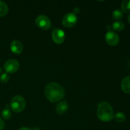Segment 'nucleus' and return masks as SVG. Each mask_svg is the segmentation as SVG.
<instances>
[{
  "label": "nucleus",
  "mask_w": 130,
  "mask_h": 130,
  "mask_svg": "<svg viewBox=\"0 0 130 130\" xmlns=\"http://www.w3.org/2000/svg\"><path fill=\"white\" fill-rule=\"evenodd\" d=\"M44 95L49 101L55 103L64 97L65 90L59 84L52 82L48 83L45 87Z\"/></svg>",
  "instance_id": "obj_1"
},
{
  "label": "nucleus",
  "mask_w": 130,
  "mask_h": 130,
  "mask_svg": "<svg viewBox=\"0 0 130 130\" xmlns=\"http://www.w3.org/2000/svg\"><path fill=\"white\" fill-rule=\"evenodd\" d=\"M1 116H2L3 118L5 119H9L11 118V110H10V108L8 107V105H6V106L5 107V109L3 110L2 112H1Z\"/></svg>",
  "instance_id": "obj_14"
},
{
  "label": "nucleus",
  "mask_w": 130,
  "mask_h": 130,
  "mask_svg": "<svg viewBox=\"0 0 130 130\" xmlns=\"http://www.w3.org/2000/svg\"><path fill=\"white\" fill-rule=\"evenodd\" d=\"M36 24L37 26L43 30H48L52 25L51 20L45 15H39L36 19Z\"/></svg>",
  "instance_id": "obj_4"
},
{
  "label": "nucleus",
  "mask_w": 130,
  "mask_h": 130,
  "mask_svg": "<svg viewBox=\"0 0 130 130\" xmlns=\"http://www.w3.org/2000/svg\"><path fill=\"white\" fill-rule=\"evenodd\" d=\"M68 104L66 101H61L57 105L56 107V112L58 115H63L66 114L68 110Z\"/></svg>",
  "instance_id": "obj_10"
},
{
  "label": "nucleus",
  "mask_w": 130,
  "mask_h": 130,
  "mask_svg": "<svg viewBox=\"0 0 130 130\" xmlns=\"http://www.w3.org/2000/svg\"><path fill=\"white\" fill-rule=\"evenodd\" d=\"M20 64L15 59H10L6 61L4 64V70L6 73H15L19 70Z\"/></svg>",
  "instance_id": "obj_5"
},
{
  "label": "nucleus",
  "mask_w": 130,
  "mask_h": 130,
  "mask_svg": "<svg viewBox=\"0 0 130 130\" xmlns=\"http://www.w3.org/2000/svg\"><path fill=\"white\" fill-rule=\"evenodd\" d=\"M123 16V13L119 9H116L112 12V17L115 20H120Z\"/></svg>",
  "instance_id": "obj_17"
},
{
  "label": "nucleus",
  "mask_w": 130,
  "mask_h": 130,
  "mask_svg": "<svg viewBox=\"0 0 130 130\" xmlns=\"http://www.w3.org/2000/svg\"><path fill=\"white\" fill-rule=\"evenodd\" d=\"M77 22V17L74 13H67L62 19V24L67 28L74 26Z\"/></svg>",
  "instance_id": "obj_6"
},
{
  "label": "nucleus",
  "mask_w": 130,
  "mask_h": 130,
  "mask_svg": "<svg viewBox=\"0 0 130 130\" xmlns=\"http://www.w3.org/2000/svg\"><path fill=\"white\" fill-rule=\"evenodd\" d=\"M19 130H31V129L29 128H26V127H22V128H21Z\"/></svg>",
  "instance_id": "obj_21"
},
{
  "label": "nucleus",
  "mask_w": 130,
  "mask_h": 130,
  "mask_svg": "<svg viewBox=\"0 0 130 130\" xmlns=\"http://www.w3.org/2000/svg\"><path fill=\"white\" fill-rule=\"evenodd\" d=\"M24 47L22 44L17 40H14L10 44V50L15 54H20L22 52Z\"/></svg>",
  "instance_id": "obj_9"
},
{
  "label": "nucleus",
  "mask_w": 130,
  "mask_h": 130,
  "mask_svg": "<svg viewBox=\"0 0 130 130\" xmlns=\"http://www.w3.org/2000/svg\"><path fill=\"white\" fill-rule=\"evenodd\" d=\"M114 119L118 123H123L125 121L126 116L125 114L123 112H118L114 116Z\"/></svg>",
  "instance_id": "obj_16"
},
{
  "label": "nucleus",
  "mask_w": 130,
  "mask_h": 130,
  "mask_svg": "<svg viewBox=\"0 0 130 130\" xmlns=\"http://www.w3.org/2000/svg\"><path fill=\"white\" fill-rule=\"evenodd\" d=\"M105 41L110 46H116L119 42V37L115 32L109 30L105 34Z\"/></svg>",
  "instance_id": "obj_7"
},
{
  "label": "nucleus",
  "mask_w": 130,
  "mask_h": 130,
  "mask_svg": "<svg viewBox=\"0 0 130 130\" xmlns=\"http://www.w3.org/2000/svg\"><path fill=\"white\" fill-rule=\"evenodd\" d=\"M121 11L124 13L130 12V0H124L122 2Z\"/></svg>",
  "instance_id": "obj_15"
},
{
  "label": "nucleus",
  "mask_w": 130,
  "mask_h": 130,
  "mask_svg": "<svg viewBox=\"0 0 130 130\" xmlns=\"http://www.w3.org/2000/svg\"><path fill=\"white\" fill-rule=\"evenodd\" d=\"M128 21L129 22V23H130V13L129 14V15L128 16Z\"/></svg>",
  "instance_id": "obj_22"
},
{
  "label": "nucleus",
  "mask_w": 130,
  "mask_h": 130,
  "mask_svg": "<svg viewBox=\"0 0 130 130\" xmlns=\"http://www.w3.org/2000/svg\"><path fill=\"white\" fill-rule=\"evenodd\" d=\"M10 79V77H9L8 74L7 73H4L0 76V81L3 83H6Z\"/></svg>",
  "instance_id": "obj_18"
},
{
  "label": "nucleus",
  "mask_w": 130,
  "mask_h": 130,
  "mask_svg": "<svg viewBox=\"0 0 130 130\" xmlns=\"http://www.w3.org/2000/svg\"><path fill=\"white\" fill-rule=\"evenodd\" d=\"M4 127H5V123H4V121L2 118H0V130L3 129Z\"/></svg>",
  "instance_id": "obj_19"
},
{
  "label": "nucleus",
  "mask_w": 130,
  "mask_h": 130,
  "mask_svg": "<svg viewBox=\"0 0 130 130\" xmlns=\"http://www.w3.org/2000/svg\"><path fill=\"white\" fill-rule=\"evenodd\" d=\"M113 30H116V31H121L123 30L124 28V24L122 21H116L115 22L113 23L112 25Z\"/></svg>",
  "instance_id": "obj_12"
},
{
  "label": "nucleus",
  "mask_w": 130,
  "mask_h": 130,
  "mask_svg": "<svg viewBox=\"0 0 130 130\" xmlns=\"http://www.w3.org/2000/svg\"><path fill=\"white\" fill-rule=\"evenodd\" d=\"M10 108L15 112H21L25 108V100L21 95L13 96L10 102Z\"/></svg>",
  "instance_id": "obj_3"
},
{
  "label": "nucleus",
  "mask_w": 130,
  "mask_h": 130,
  "mask_svg": "<svg viewBox=\"0 0 130 130\" xmlns=\"http://www.w3.org/2000/svg\"><path fill=\"white\" fill-rule=\"evenodd\" d=\"M8 11V8L7 5L3 1H0V17L6 15Z\"/></svg>",
  "instance_id": "obj_13"
},
{
  "label": "nucleus",
  "mask_w": 130,
  "mask_h": 130,
  "mask_svg": "<svg viewBox=\"0 0 130 130\" xmlns=\"http://www.w3.org/2000/svg\"><path fill=\"white\" fill-rule=\"evenodd\" d=\"M52 39L57 44H61L65 40L66 34L63 30L60 29H56L53 30L52 34Z\"/></svg>",
  "instance_id": "obj_8"
},
{
  "label": "nucleus",
  "mask_w": 130,
  "mask_h": 130,
  "mask_svg": "<svg viewBox=\"0 0 130 130\" xmlns=\"http://www.w3.org/2000/svg\"><path fill=\"white\" fill-rule=\"evenodd\" d=\"M96 114L99 119L104 122L110 121L114 116L111 105L107 102H102L99 104Z\"/></svg>",
  "instance_id": "obj_2"
},
{
  "label": "nucleus",
  "mask_w": 130,
  "mask_h": 130,
  "mask_svg": "<svg viewBox=\"0 0 130 130\" xmlns=\"http://www.w3.org/2000/svg\"><path fill=\"white\" fill-rule=\"evenodd\" d=\"M1 72H2V69H1V68L0 67V74L1 73Z\"/></svg>",
  "instance_id": "obj_23"
},
{
  "label": "nucleus",
  "mask_w": 130,
  "mask_h": 130,
  "mask_svg": "<svg viewBox=\"0 0 130 130\" xmlns=\"http://www.w3.org/2000/svg\"><path fill=\"white\" fill-rule=\"evenodd\" d=\"M122 90L125 93H130V76H126L122 80L121 83Z\"/></svg>",
  "instance_id": "obj_11"
},
{
  "label": "nucleus",
  "mask_w": 130,
  "mask_h": 130,
  "mask_svg": "<svg viewBox=\"0 0 130 130\" xmlns=\"http://www.w3.org/2000/svg\"><path fill=\"white\" fill-rule=\"evenodd\" d=\"M79 12H80V9L79 8L76 7L74 9V13L75 15H76V14H78Z\"/></svg>",
  "instance_id": "obj_20"
}]
</instances>
